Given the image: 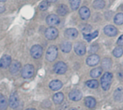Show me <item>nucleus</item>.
I'll return each instance as SVG.
<instances>
[{
	"label": "nucleus",
	"instance_id": "obj_1",
	"mask_svg": "<svg viewBox=\"0 0 123 110\" xmlns=\"http://www.w3.org/2000/svg\"><path fill=\"white\" fill-rule=\"evenodd\" d=\"M112 78L113 75L110 72H106L101 78V86L105 91H107L110 89L112 84Z\"/></svg>",
	"mask_w": 123,
	"mask_h": 110
},
{
	"label": "nucleus",
	"instance_id": "obj_2",
	"mask_svg": "<svg viewBox=\"0 0 123 110\" xmlns=\"http://www.w3.org/2000/svg\"><path fill=\"white\" fill-rule=\"evenodd\" d=\"M34 73H35V68L31 64L25 65L23 67L21 72V75L24 79H30L32 76H33Z\"/></svg>",
	"mask_w": 123,
	"mask_h": 110
},
{
	"label": "nucleus",
	"instance_id": "obj_3",
	"mask_svg": "<svg viewBox=\"0 0 123 110\" xmlns=\"http://www.w3.org/2000/svg\"><path fill=\"white\" fill-rule=\"evenodd\" d=\"M58 48L56 46L52 45V46L49 47V48L47 50L46 55H45L46 60L48 61L49 62H52L53 61H55L58 56Z\"/></svg>",
	"mask_w": 123,
	"mask_h": 110
},
{
	"label": "nucleus",
	"instance_id": "obj_4",
	"mask_svg": "<svg viewBox=\"0 0 123 110\" xmlns=\"http://www.w3.org/2000/svg\"><path fill=\"white\" fill-rule=\"evenodd\" d=\"M19 101L18 94L16 92H14L10 95L9 100V105L10 108L14 110L19 107Z\"/></svg>",
	"mask_w": 123,
	"mask_h": 110
},
{
	"label": "nucleus",
	"instance_id": "obj_5",
	"mask_svg": "<svg viewBox=\"0 0 123 110\" xmlns=\"http://www.w3.org/2000/svg\"><path fill=\"white\" fill-rule=\"evenodd\" d=\"M43 53V48L39 45H35L30 49V54L32 57L35 59L40 58L42 56Z\"/></svg>",
	"mask_w": 123,
	"mask_h": 110
},
{
	"label": "nucleus",
	"instance_id": "obj_6",
	"mask_svg": "<svg viewBox=\"0 0 123 110\" xmlns=\"http://www.w3.org/2000/svg\"><path fill=\"white\" fill-rule=\"evenodd\" d=\"M45 35L46 38L50 40H55L58 35V30L54 27H50L45 30Z\"/></svg>",
	"mask_w": 123,
	"mask_h": 110
},
{
	"label": "nucleus",
	"instance_id": "obj_7",
	"mask_svg": "<svg viewBox=\"0 0 123 110\" xmlns=\"http://www.w3.org/2000/svg\"><path fill=\"white\" fill-rule=\"evenodd\" d=\"M53 69H54V71L55 73L61 75V74H63L66 72L67 65L62 61H59L54 65Z\"/></svg>",
	"mask_w": 123,
	"mask_h": 110
},
{
	"label": "nucleus",
	"instance_id": "obj_8",
	"mask_svg": "<svg viewBox=\"0 0 123 110\" xmlns=\"http://www.w3.org/2000/svg\"><path fill=\"white\" fill-rule=\"evenodd\" d=\"M99 61L100 58L98 55L92 54L86 58V64L89 66H95L99 63Z\"/></svg>",
	"mask_w": 123,
	"mask_h": 110
},
{
	"label": "nucleus",
	"instance_id": "obj_9",
	"mask_svg": "<svg viewBox=\"0 0 123 110\" xmlns=\"http://www.w3.org/2000/svg\"><path fill=\"white\" fill-rule=\"evenodd\" d=\"M46 22L50 26H55L59 24L60 19L56 14H50L46 18Z\"/></svg>",
	"mask_w": 123,
	"mask_h": 110
},
{
	"label": "nucleus",
	"instance_id": "obj_10",
	"mask_svg": "<svg viewBox=\"0 0 123 110\" xmlns=\"http://www.w3.org/2000/svg\"><path fill=\"white\" fill-rule=\"evenodd\" d=\"M104 32H105V35H107L110 37H114V36L117 35L118 33L117 29L115 26H112V25H107L104 28Z\"/></svg>",
	"mask_w": 123,
	"mask_h": 110
},
{
	"label": "nucleus",
	"instance_id": "obj_11",
	"mask_svg": "<svg viewBox=\"0 0 123 110\" xmlns=\"http://www.w3.org/2000/svg\"><path fill=\"white\" fill-rule=\"evenodd\" d=\"M68 97L72 101L78 102V101H80L81 99V98H82V94H81V92L79 90L74 89V90H72L69 93Z\"/></svg>",
	"mask_w": 123,
	"mask_h": 110
},
{
	"label": "nucleus",
	"instance_id": "obj_12",
	"mask_svg": "<svg viewBox=\"0 0 123 110\" xmlns=\"http://www.w3.org/2000/svg\"><path fill=\"white\" fill-rule=\"evenodd\" d=\"M12 63V58L8 55H4L0 59V68H6L10 66Z\"/></svg>",
	"mask_w": 123,
	"mask_h": 110
},
{
	"label": "nucleus",
	"instance_id": "obj_13",
	"mask_svg": "<svg viewBox=\"0 0 123 110\" xmlns=\"http://www.w3.org/2000/svg\"><path fill=\"white\" fill-rule=\"evenodd\" d=\"M74 50L79 55H84L86 53V46L81 43H77L74 46Z\"/></svg>",
	"mask_w": 123,
	"mask_h": 110
},
{
	"label": "nucleus",
	"instance_id": "obj_14",
	"mask_svg": "<svg viewBox=\"0 0 123 110\" xmlns=\"http://www.w3.org/2000/svg\"><path fill=\"white\" fill-rule=\"evenodd\" d=\"M20 68H21V63L17 61H14L12 63H11V64L9 66V71H10L11 73L16 74L17 73H18L19 71Z\"/></svg>",
	"mask_w": 123,
	"mask_h": 110
},
{
	"label": "nucleus",
	"instance_id": "obj_15",
	"mask_svg": "<svg viewBox=\"0 0 123 110\" xmlns=\"http://www.w3.org/2000/svg\"><path fill=\"white\" fill-rule=\"evenodd\" d=\"M79 14L82 19L86 20L89 18L91 12H90V10L89 8H87L86 6H82L79 9Z\"/></svg>",
	"mask_w": 123,
	"mask_h": 110
},
{
	"label": "nucleus",
	"instance_id": "obj_16",
	"mask_svg": "<svg viewBox=\"0 0 123 110\" xmlns=\"http://www.w3.org/2000/svg\"><path fill=\"white\" fill-rule=\"evenodd\" d=\"M79 32L75 28H69L65 31V36L68 39H75L77 37Z\"/></svg>",
	"mask_w": 123,
	"mask_h": 110
},
{
	"label": "nucleus",
	"instance_id": "obj_17",
	"mask_svg": "<svg viewBox=\"0 0 123 110\" xmlns=\"http://www.w3.org/2000/svg\"><path fill=\"white\" fill-rule=\"evenodd\" d=\"M63 86V84L59 80H53L49 84V87L53 91H58Z\"/></svg>",
	"mask_w": 123,
	"mask_h": 110
},
{
	"label": "nucleus",
	"instance_id": "obj_18",
	"mask_svg": "<svg viewBox=\"0 0 123 110\" xmlns=\"http://www.w3.org/2000/svg\"><path fill=\"white\" fill-rule=\"evenodd\" d=\"M114 99L116 102H122L123 100V88H117L114 93Z\"/></svg>",
	"mask_w": 123,
	"mask_h": 110
},
{
	"label": "nucleus",
	"instance_id": "obj_19",
	"mask_svg": "<svg viewBox=\"0 0 123 110\" xmlns=\"http://www.w3.org/2000/svg\"><path fill=\"white\" fill-rule=\"evenodd\" d=\"M84 102H85V105L88 107V108H94L96 106L97 102L96 99L94 97H87L85 98L84 99Z\"/></svg>",
	"mask_w": 123,
	"mask_h": 110
},
{
	"label": "nucleus",
	"instance_id": "obj_20",
	"mask_svg": "<svg viewBox=\"0 0 123 110\" xmlns=\"http://www.w3.org/2000/svg\"><path fill=\"white\" fill-rule=\"evenodd\" d=\"M101 65H102V68L105 69V70H108L111 68L112 65V61L110 58H104L102 62H101Z\"/></svg>",
	"mask_w": 123,
	"mask_h": 110
},
{
	"label": "nucleus",
	"instance_id": "obj_21",
	"mask_svg": "<svg viewBox=\"0 0 123 110\" xmlns=\"http://www.w3.org/2000/svg\"><path fill=\"white\" fill-rule=\"evenodd\" d=\"M64 99V95L63 93L61 92H58L55 94H54L53 97V100L54 102V103L55 104H60L63 102Z\"/></svg>",
	"mask_w": 123,
	"mask_h": 110
},
{
	"label": "nucleus",
	"instance_id": "obj_22",
	"mask_svg": "<svg viewBox=\"0 0 123 110\" xmlns=\"http://www.w3.org/2000/svg\"><path fill=\"white\" fill-rule=\"evenodd\" d=\"M71 43L68 41H64L61 44V49L64 53H69L71 50Z\"/></svg>",
	"mask_w": 123,
	"mask_h": 110
},
{
	"label": "nucleus",
	"instance_id": "obj_23",
	"mask_svg": "<svg viewBox=\"0 0 123 110\" xmlns=\"http://www.w3.org/2000/svg\"><path fill=\"white\" fill-rule=\"evenodd\" d=\"M98 35H99V32L97 30H96L95 32H94L92 33H83L84 39L86 40H87L88 42H90L93 39L96 38L98 36Z\"/></svg>",
	"mask_w": 123,
	"mask_h": 110
},
{
	"label": "nucleus",
	"instance_id": "obj_24",
	"mask_svg": "<svg viewBox=\"0 0 123 110\" xmlns=\"http://www.w3.org/2000/svg\"><path fill=\"white\" fill-rule=\"evenodd\" d=\"M102 73V68L97 67V68H94L93 70L91 71L90 76L92 78H97V77L101 76Z\"/></svg>",
	"mask_w": 123,
	"mask_h": 110
},
{
	"label": "nucleus",
	"instance_id": "obj_25",
	"mask_svg": "<svg viewBox=\"0 0 123 110\" xmlns=\"http://www.w3.org/2000/svg\"><path fill=\"white\" fill-rule=\"evenodd\" d=\"M57 12L61 16H64L68 13V7L65 4H61L57 9Z\"/></svg>",
	"mask_w": 123,
	"mask_h": 110
},
{
	"label": "nucleus",
	"instance_id": "obj_26",
	"mask_svg": "<svg viewBox=\"0 0 123 110\" xmlns=\"http://www.w3.org/2000/svg\"><path fill=\"white\" fill-rule=\"evenodd\" d=\"M7 101L6 98L0 94V110H6L7 109Z\"/></svg>",
	"mask_w": 123,
	"mask_h": 110
},
{
	"label": "nucleus",
	"instance_id": "obj_27",
	"mask_svg": "<svg viewBox=\"0 0 123 110\" xmlns=\"http://www.w3.org/2000/svg\"><path fill=\"white\" fill-rule=\"evenodd\" d=\"M105 2L104 0H95L93 3L94 8L97 9H102L105 7Z\"/></svg>",
	"mask_w": 123,
	"mask_h": 110
},
{
	"label": "nucleus",
	"instance_id": "obj_28",
	"mask_svg": "<svg viewBox=\"0 0 123 110\" xmlns=\"http://www.w3.org/2000/svg\"><path fill=\"white\" fill-rule=\"evenodd\" d=\"M112 54L116 58H120L123 55V48H122L121 46L115 48L112 52Z\"/></svg>",
	"mask_w": 123,
	"mask_h": 110
},
{
	"label": "nucleus",
	"instance_id": "obj_29",
	"mask_svg": "<svg viewBox=\"0 0 123 110\" xmlns=\"http://www.w3.org/2000/svg\"><path fill=\"white\" fill-rule=\"evenodd\" d=\"M115 23L118 25H121L123 24V13H118L115 15L114 18Z\"/></svg>",
	"mask_w": 123,
	"mask_h": 110
},
{
	"label": "nucleus",
	"instance_id": "obj_30",
	"mask_svg": "<svg viewBox=\"0 0 123 110\" xmlns=\"http://www.w3.org/2000/svg\"><path fill=\"white\" fill-rule=\"evenodd\" d=\"M86 85L91 89H97L99 86V82L97 80H90L86 83Z\"/></svg>",
	"mask_w": 123,
	"mask_h": 110
},
{
	"label": "nucleus",
	"instance_id": "obj_31",
	"mask_svg": "<svg viewBox=\"0 0 123 110\" xmlns=\"http://www.w3.org/2000/svg\"><path fill=\"white\" fill-rule=\"evenodd\" d=\"M81 0H70V5L73 10H76L80 5Z\"/></svg>",
	"mask_w": 123,
	"mask_h": 110
},
{
	"label": "nucleus",
	"instance_id": "obj_32",
	"mask_svg": "<svg viewBox=\"0 0 123 110\" xmlns=\"http://www.w3.org/2000/svg\"><path fill=\"white\" fill-rule=\"evenodd\" d=\"M80 29H81V30L83 32V33H89V32L92 30V26L89 25V24H81V25L80 26Z\"/></svg>",
	"mask_w": 123,
	"mask_h": 110
},
{
	"label": "nucleus",
	"instance_id": "obj_33",
	"mask_svg": "<svg viewBox=\"0 0 123 110\" xmlns=\"http://www.w3.org/2000/svg\"><path fill=\"white\" fill-rule=\"evenodd\" d=\"M48 8V1H43L39 4V9L41 11H45Z\"/></svg>",
	"mask_w": 123,
	"mask_h": 110
},
{
	"label": "nucleus",
	"instance_id": "obj_34",
	"mask_svg": "<svg viewBox=\"0 0 123 110\" xmlns=\"http://www.w3.org/2000/svg\"><path fill=\"white\" fill-rule=\"evenodd\" d=\"M98 49H99V46L97 44H94L91 46L89 51H90V53H95L98 50Z\"/></svg>",
	"mask_w": 123,
	"mask_h": 110
},
{
	"label": "nucleus",
	"instance_id": "obj_35",
	"mask_svg": "<svg viewBox=\"0 0 123 110\" xmlns=\"http://www.w3.org/2000/svg\"><path fill=\"white\" fill-rule=\"evenodd\" d=\"M117 43L118 45H123V35L119 37V39L117 41Z\"/></svg>",
	"mask_w": 123,
	"mask_h": 110
},
{
	"label": "nucleus",
	"instance_id": "obj_36",
	"mask_svg": "<svg viewBox=\"0 0 123 110\" xmlns=\"http://www.w3.org/2000/svg\"><path fill=\"white\" fill-rule=\"evenodd\" d=\"M117 77L119 78L120 80H123V71H120L117 73Z\"/></svg>",
	"mask_w": 123,
	"mask_h": 110
},
{
	"label": "nucleus",
	"instance_id": "obj_37",
	"mask_svg": "<svg viewBox=\"0 0 123 110\" xmlns=\"http://www.w3.org/2000/svg\"><path fill=\"white\" fill-rule=\"evenodd\" d=\"M5 10V8L4 6H0V13H2L3 12H4Z\"/></svg>",
	"mask_w": 123,
	"mask_h": 110
},
{
	"label": "nucleus",
	"instance_id": "obj_38",
	"mask_svg": "<svg viewBox=\"0 0 123 110\" xmlns=\"http://www.w3.org/2000/svg\"><path fill=\"white\" fill-rule=\"evenodd\" d=\"M46 1H48V2H55V1H56L57 0H46Z\"/></svg>",
	"mask_w": 123,
	"mask_h": 110
},
{
	"label": "nucleus",
	"instance_id": "obj_39",
	"mask_svg": "<svg viewBox=\"0 0 123 110\" xmlns=\"http://www.w3.org/2000/svg\"><path fill=\"white\" fill-rule=\"evenodd\" d=\"M26 110H36L35 109H33V108H29V109H27Z\"/></svg>",
	"mask_w": 123,
	"mask_h": 110
},
{
	"label": "nucleus",
	"instance_id": "obj_40",
	"mask_svg": "<svg viewBox=\"0 0 123 110\" xmlns=\"http://www.w3.org/2000/svg\"><path fill=\"white\" fill-rule=\"evenodd\" d=\"M69 110H78L77 109H76V108H71Z\"/></svg>",
	"mask_w": 123,
	"mask_h": 110
},
{
	"label": "nucleus",
	"instance_id": "obj_41",
	"mask_svg": "<svg viewBox=\"0 0 123 110\" xmlns=\"http://www.w3.org/2000/svg\"><path fill=\"white\" fill-rule=\"evenodd\" d=\"M6 0H0V2H4V1H6Z\"/></svg>",
	"mask_w": 123,
	"mask_h": 110
}]
</instances>
